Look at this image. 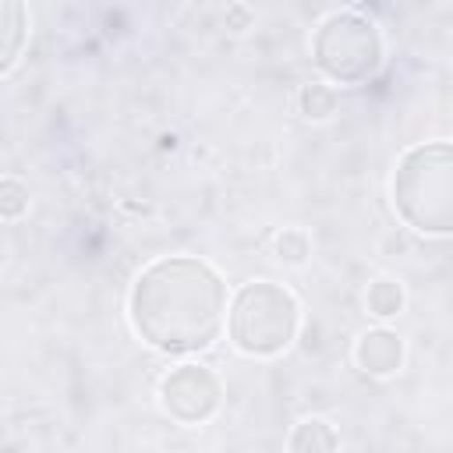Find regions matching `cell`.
I'll return each mask as SVG.
<instances>
[{"label": "cell", "instance_id": "6da1fadb", "mask_svg": "<svg viewBox=\"0 0 453 453\" xmlns=\"http://www.w3.org/2000/svg\"><path fill=\"white\" fill-rule=\"evenodd\" d=\"M127 319L152 350L198 354L223 333L226 283L219 269L198 255H163L134 276Z\"/></svg>", "mask_w": 453, "mask_h": 453}, {"label": "cell", "instance_id": "7a4b0ae2", "mask_svg": "<svg viewBox=\"0 0 453 453\" xmlns=\"http://www.w3.org/2000/svg\"><path fill=\"white\" fill-rule=\"evenodd\" d=\"M393 205L400 219L425 234L446 237L453 226V149L449 142L411 145L393 166Z\"/></svg>", "mask_w": 453, "mask_h": 453}, {"label": "cell", "instance_id": "3957f363", "mask_svg": "<svg viewBox=\"0 0 453 453\" xmlns=\"http://www.w3.org/2000/svg\"><path fill=\"white\" fill-rule=\"evenodd\" d=\"M226 336L248 357L283 354L301 329V301L273 280H251L226 301Z\"/></svg>", "mask_w": 453, "mask_h": 453}, {"label": "cell", "instance_id": "277c9868", "mask_svg": "<svg viewBox=\"0 0 453 453\" xmlns=\"http://www.w3.org/2000/svg\"><path fill=\"white\" fill-rule=\"evenodd\" d=\"M311 60L329 81L361 85V81L375 78L386 60L382 32L372 18H365L357 11L329 14L311 35Z\"/></svg>", "mask_w": 453, "mask_h": 453}, {"label": "cell", "instance_id": "5b68a950", "mask_svg": "<svg viewBox=\"0 0 453 453\" xmlns=\"http://www.w3.org/2000/svg\"><path fill=\"white\" fill-rule=\"evenodd\" d=\"M223 400V386L205 365H177L159 379V407L177 425H205Z\"/></svg>", "mask_w": 453, "mask_h": 453}, {"label": "cell", "instance_id": "8992f818", "mask_svg": "<svg viewBox=\"0 0 453 453\" xmlns=\"http://www.w3.org/2000/svg\"><path fill=\"white\" fill-rule=\"evenodd\" d=\"M354 361L365 375H375V379H386L393 372H400L403 365V340L393 333V329H368L357 336L354 343Z\"/></svg>", "mask_w": 453, "mask_h": 453}, {"label": "cell", "instance_id": "52a82bcc", "mask_svg": "<svg viewBox=\"0 0 453 453\" xmlns=\"http://www.w3.org/2000/svg\"><path fill=\"white\" fill-rule=\"evenodd\" d=\"M28 42V11L25 0H0V78L14 71Z\"/></svg>", "mask_w": 453, "mask_h": 453}, {"label": "cell", "instance_id": "ba28073f", "mask_svg": "<svg viewBox=\"0 0 453 453\" xmlns=\"http://www.w3.org/2000/svg\"><path fill=\"white\" fill-rule=\"evenodd\" d=\"M287 446H290V449H336V446H340V435L333 432L329 421H322V418H304V421L294 428V435H290Z\"/></svg>", "mask_w": 453, "mask_h": 453}, {"label": "cell", "instance_id": "9c48e42d", "mask_svg": "<svg viewBox=\"0 0 453 453\" xmlns=\"http://www.w3.org/2000/svg\"><path fill=\"white\" fill-rule=\"evenodd\" d=\"M365 304H368V311H372L375 319H393V315H400V308H403V287H400L396 280L382 276V280H375V283L368 287Z\"/></svg>", "mask_w": 453, "mask_h": 453}, {"label": "cell", "instance_id": "30bf717a", "mask_svg": "<svg viewBox=\"0 0 453 453\" xmlns=\"http://www.w3.org/2000/svg\"><path fill=\"white\" fill-rule=\"evenodd\" d=\"M297 106L308 120H326L333 110H336V88L326 85V81H315V85H304L297 92Z\"/></svg>", "mask_w": 453, "mask_h": 453}, {"label": "cell", "instance_id": "8fae6325", "mask_svg": "<svg viewBox=\"0 0 453 453\" xmlns=\"http://www.w3.org/2000/svg\"><path fill=\"white\" fill-rule=\"evenodd\" d=\"M308 255H311V241H308L304 230L290 226V230H283V234L276 237V258H280V262H287V265H304Z\"/></svg>", "mask_w": 453, "mask_h": 453}, {"label": "cell", "instance_id": "7c38bea8", "mask_svg": "<svg viewBox=\"0 0 453 453\" xmlns=\"http://www.w3.org/2000/svg\"><path fill=\"white\" fill-rule=\"evenodd\" d=\"M28 209V188L14 177L0 180V219H18Z\"/></svg>", "mask_w": 453, "mask_h": 453}]
</instances>
